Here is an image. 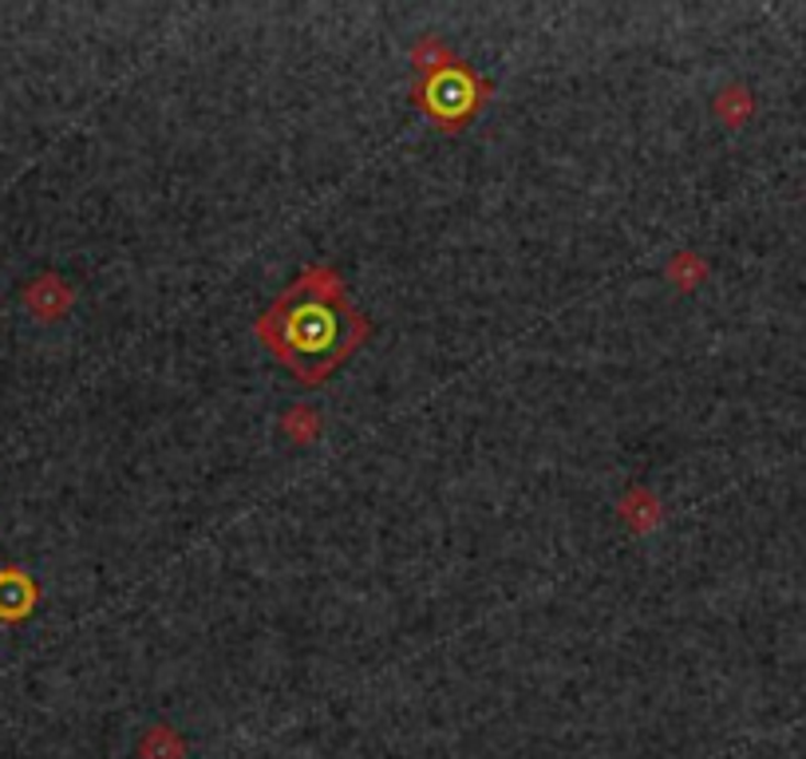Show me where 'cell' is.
Returning a JSON list of instances; mask_svg holds the SVG:
<instances>
[{"label": "cell", "instance_id": "6da1fadb", "mask_svg": "<svg viewBox=\"0 0 806 759\" xmlns=\"http://www.w3.org/2000/svg\"><path fill=\"white\" fill-rule=\"evenodd\" d=\"M261 345L296 376L301 388H321L372 333V321L356 313L345 281L333 266H309L266 313L257 316Z\"/></svg>", "mask_w": 806, "mask_h": 759}, {"label": "cell", "instance_id": "7a4b0ae2", "mask_svg": "<svg viewBox=\"0 0 806 759\" xmlns=\"http://www.w3.org/2000/svg\"><path fill=\"white\" fill-rule=\"evenodd\" d=\"M491 91H494L491 79H482L479 71H471L462 59H455L447 68L415 79L412 103L432 119L439 131L455 135V131H462L482 108H486Z\"/></svg>", "mask_w": 806, "mask_h": 759}, {"label": "cell", "instance_id": "3957f363", "mask_svg": "<svg viewBox=\"0 0 806 759\" xmlns=\"http://www.w3.org/2000/svg\"><path fill=\"white\" fill-rule=\"evenodd\" d=\"M36 605V582L16 566H0V622H20Z\"/></svg>", "mask_w": 806, "mask_h": 759}, {"label": "cell", "instance_id": "277c9868", "mask_svg": "<svg viewBox=\"0 0 806 759\" xmlns=\"http://www.w3.org/2000/svg\"><path fill=\"white\" fill-rule=\"evenodd\" d=\"M24 301H29V309L40 316V321H56V316H64L71 309V289L64 286L59 277L44 274V277H36V281L29 286Z\"/></svg>", "mask_w": 806, "mask_h": 759}, {"label": "cell", "instance_id": "5b68a950", "mask_svg": "<svg viewBox=\"0 0 806 759\" xmlns=\"http://www.w3.org/2000/svg\"><path fill=\"white\" fill-rule=\"evenodd\" d=\"M620 518L633 534H649L660 523V499L649 487H633L625 499H620Z\"/></svg>", "mask_w": 806, "mask_h": 759}, {"label": "cell", "instance_id": "8992f818", "mask_svg": "<svg viewBox=\"0 0 806 759\" xmlns=\"http://www.w3.org/2000/svg\"><path fill=\"white\" fill-rule=\"evenodd\" d=\"M712 111L719 115V123H724V127H743V123L755 115V96H751L743 83H731V88H724L716 96Z\"/></svg>", "mask_w": 806, "mask_h": 759}, {"label": "cell", "instance_id": "52a82bcc", "mask_svg": "<svg viewBox=\"0 0 806 759\" xmlns=\"http://www.w3.org/2000/svg\"><path fill=\"white\" fill-rule=\"evenodd\" d=\"M138 759H187V740L170 724H155L138 744Z\"/></svg>", "mask_w": 806, "mask_h": 759}, {"label": "cell", "instance_id": "ba28073f", "mask_svg": "<svg viewBox=\"0 0 806 759\" xmlns=\"http://www.w3.org/2000/svg\"><path fill=\"white\" fill-rule=\"evenodd\" d=\"M412 64L419 68V76H432V71L447 68V64H455V52L443 44L435 32H423L419 40L412 44Z\"/></svg>", "mask_w": 806, "mask_h": 759}, {"label": "cell", "instance_id": "9c48e42d", "mask_svg": "<svg viewBox=\"0 0 806 759\" xmlns=\"http://www.w3.org/2000/svg\"><path fill=\"white\" fill-rule=\"evenodd\" d=\"M281 432H286L293 444H313L316 435H321V415H316L313 408L296 404L281 415Z\"/></svg>", "mask_w": 806, "mask_h": 759}, {"label": "cell", "instance_id": "30bf717a", "mask_svg": "<svg viewBox=\"0 0 806 759\" xmlns=\"http://www.w3.org/2000/svg\"><path fill=\"white\" fill-rule=\"evenodd\" d=\"M704 277H708V266H704V257L699 254H676L669 261V281L676 289H699L704 286Z\"/></svg>", "mask_w": 806, "mask_h": 759}]
</instances>
